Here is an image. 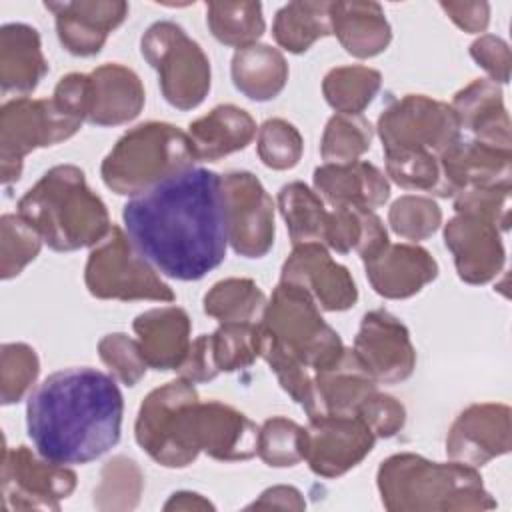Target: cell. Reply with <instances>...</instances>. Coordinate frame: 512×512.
I'll list each match as a JSON object with an SVG mask.
<instances>
[{"mask_svg": "<svg viewBox=\"0 0 512 512\" xmlns=\"http://www.w3.org/2000/svg\"><path fill=\"white\" fill-rule=\"evenodd\" d=\"M82 122L58 108L52 98H12L0 110L2 184L18 182L24 158L36 150L72 138Z\"/></svg>", "mask_w": 512, "mask_h": 512, "instance_id": "10", "label": "cell"}, {"mask_svg": "<svg viewBox=\"0 0 512 512\" xmlns=\"http://www.w3.org/2000/svg\"><path fill=\"white\" fill-rule=\"evenodd\" d=\"M0 480L4 510H60V502L76 488L74 470L28 446L4 444Z\"/></svg>", "mask_w": 512, "mask_h": 512, "instance_id": "13", "label": "cell"}, {"mask_svg": "<svg viewBox=\"0 0 512 512\" xmlns=\"http://www.w3.org/2000/svg\"><path fill=\"white\" fill-rule=\"evenodd\" d=\"M450 106L458 118L460 130L470 132L474 140L512 150L510 118L500 84L488 78H476L454 94Z\"/></svg>", "mask_w": 512, "mask_h": 512, "instance_id": "26", "label": "cell"}, {"mask_svg": "<svg viewBox=\"0 0 512 512\" xmlns=\"http://www.w3.org/2000/svg\"><path fill=\"white\" fill-rule=\"evenodd\" d=\"M266 294L250 278H224L204 294V312L220 324H242L262 318Z\"/></svg>", "mask_w": 512, "mask_h": 512, "instance_id": "35", "label": "cell"}, {"mask_svg": "<svg viewBox=\"0 0 512 512\" xmlns=\"http://www.w3.org/2000/svg\"><path fill=\"white\" fill-rule=\"evenodd\" d=\"M176 370H178L180 378H184L192 384L210 382L220 374V368L214 358L210 334H200L192 340L186 358L182 360V364Z\"/></svg>", "mask_w": 512, "mask_h": 512, "instance_id": "52", "label": "cell"}, {"mask_svg": "<svg viewBox=\"0 0 512 512\" xmlns=\"http://www.w3.org/2000/svg\"><path fill=\"white\" fill-rule=\"evenodd\" d=\"M388 224L396 236L416 244L430 238L440 228L442 210L428 196L404 194L390 206Z\"/></svg>", "mask_w": 512, "mask_h": 512, "instance_id": "45", "label": "cell"}, {"mask_svg": "<svg viewBox=\"0 0 512 512\" xmlns=\"http://www.w3.org/2000/svg\"><path fill=\"white\" fill-rule=\"evenodd\" d=\"M98 356L108 372L126 386H136L146 376L148 364L142 356L140 344L124 332H112L100 338Z\"/></svg>", "mask_w": 512, "mask_h": 512, "instance_id": "48", "label": "cell"}, {"mask_svg": "<svg viewBox=\"0 0 512 512\" xmlns=\"http://www.w3.org/2000/svg\"><path fill=\"white\" fill-rule=\"evenodd\" d=\"M316 194L330 206H354L376 210L390 198V182L384 172L366 160L350 164H322L314 170Z\"/></svg>", "mask_w": 512, "mask_h": 512, "instance_id": "23", "label": "cell"}, {"mask_svg": "<svg viewBox=\"0 0 512 512\" xmlns=\"http://www.w3.org/2000/svg\"><path fill=\"white\" fill-rule=\"evenodd\" d=\"M330 20L332 34L354 58H374L382 54L392 40L390 22L382 6L372 0L332 2Z\"/></svg>", "mask_w": 512, "mask_h": 512, "instance_id": "29", "label": "cell"}, {"mask_svg": "<svg viewBox=\"0 0 512 512\" xmlns=\"http://www.w3.org/2000/svg\"><path fill=\"white\" fill-rule=\"evenodd\" d=\"M388 232L384 222L374 210L354 206H332L328 210V222L322 244L338 254L356 250L362 260L374 256L388 244Z\"/></svg>", "mask_w": 512, "mask_h": 512, "instance_id": "32", "label": "cell"}, {"mask_svg": "<svg viewBox=\"0 0 512 512\" xmlns=\"http://www.w3.org/2000/svg\"><path fill=\"white\" fill-rule=\"evenodd\" d=\"M256 422L220 400L198 402L194 414L196 448L220 462H244L256 456Z\"/></svg>", "mask_w": 512, "mask_h": 512, "instance_id": "21", "label": "cell"}, {"mask_svg": "<svg viewBox=\"0 0 512 512\" xmlns=\"http://www.w3.org/2000/svg\"><path fill=\"white\" fill-rule=\"evenodd\" d=\"M188 140L196 160L216 162L244 150L256 136V122L240 106L220 104L188 124Z\"/></svg>", "mask_w": 512, "mask_h": 512, "instance_id": "28", "label": "cell"}, {"mask_svg": "<svg viewBox=\"0 0 512 512\" xmlns=\"http://www.w3.org/2000/svg\"><path fill=\"white\" fill-rule=\"evenodd\" d=\"M352 350L378 384L404 382L416 368L410 330L388 310H370L362 316Z\"/></svg>", "mask_w": 512, "mask_h": 512, "instance_id": "15", "label": "cell"}, {"mask_svg": "<svg viewBox=\"0 0 512 512\" xmlns=\"http://www.w3.org/2000/svg\"><path fill=\"white\" fill-rule=\"evenodd\" d=\"M124 232L164 276L200 280L226 258L220 174L190 166L130 196L122 208Z\"/></svg>", "mask_w": 512, "mask_h": 512, "instance_id": "1", "label": "cell"}, {"mask_svg": "<svg viewBox=\"0 0 512 512\" xmlns=\"http://www.w3.org/2000/svg\"><path fill=\"white\" fill-rule=\"evenodd\" d=\"M278 210L286 222L292 244L320 242L324 238L326 202L304 182H288L278 190Z\"/></svg>", "mask_w": 512, "mask_h": 512, "instance_id": "34", "label": "cell"}, {"mask_svg": "<svg viewBox=\"0 0 512 512\" xmlns=\"http://www.w3.org/2000/svg\"><path fill=\"white\" fill-rule=\"evenodd\" d=\"M386 174L404 190L434 194L440 182L438 156L424 150H390L384 152Z\"/></svg>", "mask_w": 512, "mask_h": 512, "instance_id": "47", "label": "cell"}, {"mask_svg": "<svg viewBox=\"0 0 512 512\" xmlns=\"http://www.w3.org/2000/svg\"><path fill=\"white\" fill-rule=\"evenodd\" d=\"M18 214L56 252L92 248L112 228L104 200L74 164L46 170L18 200Z\"/></svg>", "mask_w": 512, "mask_h": 512, "instance_id": "3", "label": "cell"}, {"mask_svg": "<svg viewBox=\"0 0 512 512\" xmlns=\"http://www.w3.org/2000/svg\"><path fill=\"white\" fill-rule=\"evenodd\" d=\"M320 414H356L358 406L378 390V382L352 348L328 368L314 372Z\"/></svg>", "mask_w": 512, "mask_h": 512, "instance_id": "30", "label": "cell"}, {"mask_svg": "<svg viewBox=\"0 0 512 512\" xmlns=\"http://www.w3.org/2000/svg\"><path fill=\"white\" fill-rule=\"evenodd\" d=\"M144 490L140 466L126 456L110 458L100 470V482L94 488V506L98 510H134Z\"/></svg>", "mask_w": 512, "mask_h": 512, "instance_id": "40", "label": "cell"}, {"mask_svg": "<svg viewBox=\"0 0 512 512\" xmlns=\"http://www.w3.org/2000/svg\"><path fill=\"white\" fill-rule=\"evenodd\" d=\"M258 158L272 170L294 168L304 152L302 134L284 118H270L258 128L256 136Z\"/></svg>", "mask_w": 512, "mask_h": 512, "instance_id": "46", "label": "cell"}, {"mask_svg": "<svg viewBox=\"0 0 512 512\" xmlns=\"http://www.w3.org/2000/svg\"><path fill=\"white\" fill-rule=\"evenodd\" d=\"M222 212L228 244L244 258H262L276 238L274 200L262 182L246 170L220 176Z\"/></svg>", "mask_w": 512, "mask_h": 512, "instance_id": "12", "label": "cell"}, {"mask_svg": "<svg viewBox=\"0 0 512 512\" xmlns=\"http://www.w3.org/2000/svg\"><path fill=\"white\" fill-rule=\"evenodd\" d=\"M40 360L26 342H6L0 346V402L10 406L20 402L36 384Z\"/></svg>", "mask_w": 512, "mask_h": 512, "instance_id": "44", "label": "cell"}, {"mask_svg": "<svg viewBox=\"0 0 512 512\" xmlns=\"http://www.w3.org/2000/svg\"><path fill=\"white\" fill-rule=\"evenodd\" d=\"M376 486L390 512H472L498 506L476 468L454 460L434 462L414 452L388 456L378 468Z\"/></svg>", "mask_w": 512, "mask_h": 512, "instance_id": "4", "label": "cell"}, {"mask_svg": "<svg viewBox=\"0 0 512 512\" xmlns=\"http://www.w3.org/2000/svg\"><path fill=\"white\" fill-rule=\"evenodd\" d=\"M44 8L54 16L64 50L82 58L96 56L130 12V6L122 0L44 2Z\"/></svg>", "mask_w": 512, "mask_h": 512, "instance_id": "19", "label": "cell"}, {"mask_svg": "<svg viewBox=\"0 0 512 512\" xmlns=\"http://www.w3.org/2000/svg\"><path fill=\"white\" fill-rule=\"evenodd\" d=\"M48 74L42 40L34 26L8 22L0 28V86L2 94L26 96Z\"/></svg>", "mask_w": 512, "mask_h": 512, "instance_id": "27", "label": "cell"}, {"mask_svg": "<svg viewBox=\"0 0 512 512\" xmlns=\"http://www.w3.org/2000/svg\"><path fill=\"white\" fill-rule=\"evenodd\" d=\"M446 16L464 32L480 34L490 24L488 2H440Z\"/></svg>", "mask_w": 512, "mask_h": 512, "instance_id": "53", "label": "cell"}, {"mask_svg": "<svg viewBox=\"0 0 512 512\" xmlns=\"http://www.w3.org/2000/svg\"><path fill=\"white\" fill-rule=\"evenodd\" d=\"M510 406L476 402L464 408L446 434V456L478 468L510 452Z\"/></svg>", "mask_w": 512, "mask_h": 512, "instance_id": "16", "label": "cell"}, {"mask_svg": "<svg viewBox=\"0 0 512 512\" xmlns=\"http://www.w3.org/2000/svg\"><path fill=\"white\" fill-rule=\"evenodd\" d=\"M384 152L424 150L440 156L460 140V124L448 102L426 94H406L390 102L376 122Z\"/></svg>", "mask_w": 512, "mask_h": 512, "instance_id": "11", "label": "cell"}, {"mask_svg": "<svg viewBox=\"0 0 512 512\" xmlns=\"http://www.w3.org/2000/svg\"><path fill=\"white\" fill-rule=\"evenodd\" d=\"M362 262L374 292L390 300L410 298L438 276V262L418 244L388 242Z\"/></svg>", "mask_w": 512, "mask_h": 512, "instance_id": "22", "label": "cell"}, {"mask_svg": "<svg viewBox=\"0 0 512 512\" xmlns=\"http://www.w3.org/2000/svg\"><path fill=\"white\" fill-rule=\"evenodd\" d=\"M248 508H280V510H304L306 508V500L302 496V492L294 486H286V484H278L272 488H266L258 500H254L252 504H248Z\"/></svg>", "mask_w": 512, "mask_h": 512, "instance_id": "54", "label": "cell"}, {"mask_svg": "<svg viewBox=\"0 0 512 512\" xmlns=\"http://www.w3.org/2000/svg\"><path fill=\"white\" fill-rule=\"evenodd\" d=\"M42 236L18 212L0 218V278L18 276L42 248Z\"/></svg>", "mask_w": 512, "mask_h": 512, "instance_id": "43", "label": "cell"}, {"mask_svg": "<svg viewBox=\"0 0 512 512\" xmlns=\"http://www.w3.org/2000/svg\"><path fill=\"white\" fill-rule=\"evenodd\" d=\"M144 60L158 72L164 100L176 110L198 108L210 92L212 70L206 52L172 20H158L140 38Z\"/></svg>", "mask_w": 512, "mask_h": 512, "instance_id": "8", "label": "cell"}, {"mask_svg": "<svg viewBox=\"0 0 512 512\" xmlns=\"http://www.w3.org/2000/svg\"><path fill=\"white\" fill-rule=\"evenodd\" d=\"M234 88L254 102L274 100L288 82V62L270 44H250L238 48L230 62Z\"/></svg>", "mask_w": 512, "mask_h": 512, "instance_id": "31", "label": "cell"}, {"mask_svg": "<svg viewBox=\"0 0 512 512\" xmlns=\"http://www.w3.org/2000/svg\"><path fill=\"white\" fill-rule=\"evenodd\" d=\"M124 398L112 374L62 368L26 402V430L36 452L56 464H88L120 440Z\"/></svg>", "mask_w": 512, "mask_h": 512, "instance_id": "2", "label": "cell"}, {"mask_svg": "<svg viewBox=\"0 0 512 512\" xmlns=\"http://www.w3.org/2000/svg\"><path fill=\"white\" fill-rule=\"evenodd\" d=\"M262 330L312 372L332 366L344 352L340 334L322 318L308 290L280 280L260 318Z\"/></svg>", "mask_w": 512, "mask_h": 512, "instance_id": "6", "label": "cell"}, {"mask_svg": "<svg viewBox=\"0 0 512 512\" xmlns=\"http://www.w3.org/2000/svg\"><path fill=\"white\" fill-rule=\"evenodd\" d=\"M262 328V326H260ZM260 358L266 360L270 370L276 374L282 390L304 408L308 418H314L320 414L316 386H314V372L304 366L298 358H294L290 352H286L276 340H272L262 330V348Z\"/></svg>", "mask_w": 512, "mask_h": 512, "instance_id": "38", "label": "cell"}, {"mask_svg": "<svg viewBox=\"0 0 512 512\" xmlns=\"http://www.w3.org/2000/svg\"><path fill=\"white\" fill-rule=\"evenodd\" d=\"M132 330L148 368L158 372L176 370L192 344V322L180 306H160L138 314Z\"/></svg>", "mask_w": 512, "mask_h": 512, "instance_id": "24", "label": "cell"}, {"mask_svg": "<svg viewBox=\"0 0 512 512\" xmlns=\"http://www.w3.org/2000/svg\"><path fill=\"white\" fill-rule=\"evenodd\" d=\"M308 432L286 416H272L258 430V458L272 468H290L306 458Z\"/></svg>", "mask_w": 512, "mask_h": 512, "instance_id": "41", "label": "cell"}, {"mask_svg": "<svg viewBox=\"0 0 512 512\" xmlns=\"http://www.w3.org/2000/svg\"><path fill=\"white\" fill-rule=\"evenodd\" d=\"M374 128L362 114H334L320 140L324 164H350L360 160L372 146Z\"/></svg>", "mask_w": 512, "mask_h": 512, "instance_id": "39", "label": "cell"}, {"mask_svg": "<svg viewBox=\"0 0 512 512\" xmlns=\"http://www.w3.org/2000/svg\"><path fill=\"white\" fill-rule=\"evenodd\" d=\"M188 134L170 122H144L124 132L100 164L106 188L136 196L194 166Z\"/></svg>", "mask_w": 512, "mask_h": 512, "instance_id": "5", "label": "cell"}, {"mask_svg": "<svg viewBox=\"0 0 512 512\" xmlns=\"http://www.w3.org/2000/svg\"><path fill=\"white\" fill-rule=\"evenodd\" d=\"M510 192L512 184L468 188L454 196V212L476 214L494 222L500 232L510 228Z\"/></svg>", "mask_w": 512, "mask_h": 512, "instance_id": "49", "label": "cell"}, {"mask_svg": "<svg viewBox=\"0 0 512 512\" xmlns=\"http://www.w3.org/2000/svg\"><path fill=\"white\" fill-rule=\"evenodd\" d=\"M84 284L100 300H156L172 302V288L156 274V268L134 248L128 234L114 226L92 246Z\"/></svg>", "mask_w": 512, "mask_h": 512, "instance_id": "9", "label": "cell"}, {"mask_svg": "<svg viewBox=\"0 0 512 512\" xmlns=\"http://www.w3.org/2000/svg\"><path fill=\"white\" fill-rule=\"evenodd\" d=\"M306 462L316 476L338 478L358 466L374 448L376 436L356 414L308 418Z\"/></svg>", "mask_w": 512, "mask_h": 512, "instance_id": "14", "label": "cell"}, {"mask_svg": "<svg viewBox=\"0 0 512 512\" xmlns=\"http://www.w3.org/2000/svg\"><path fill=\"white\" fill-rule=\"evenodd\" d=\"M444 244L452 252L458 278L466 284H486L506 264L500 228L476 214L456 212L444 224Z\"/></svg>", "mask_w": 512, "mask_h": 512, "instance_id": "18", "label": "cell"}, {"mask_svg": "<svg viewBox=\"0 0 512 512\" xmlns=\"http://www.w3.org/2000/svg\"><path fill=\"white\" fill-rule=\"evenodd\" d=\"M440 182L434 196L454 198L462 190L512 182V150L478 140H456L438 156Z\"/></svg>", "mask_w": 512, "mask_h": 512, "instance_id": "20", "label": "cell"}, {"mask_svg": "<svg viewBox=\"0 0 512 512\" xmlns=\"http://www.w3.org/2000/svg\"><path fill=\"white\" fill-rule=\"evenodd\" d=\"M280 280L302 286L328 312L348 310L358 300V288L350 270L338 264L320 242L294 244L282 264Z\"/></svg>", "mask_w": 512, "mask_h": 512, "instance_id": "17", "label": "cell"}, {"mask_svg": "<svg viewBox=\"0 0 512 512\" xmlns=\"http://www.w3.org/2000/svg\"><path fill=\"white\" fill-rule=\"evenodd\" d=\"M200 398L192 382L170 380L146 394L138 408L134 436L138 446L160 466L184 468L200 450L194 442V414Z\"/></svg>", "mask_w": 512, "mask_h": 512, "instance_id": "7", "label": "cell"}, {"mask_svg": "<svg viewBox=\"0 0 512 512\" xmlns=\"http://www.w3.org/2000/svg\"><path fill=\"white\" fill-rule=\"evenodd\" d=\"M88 120L96 126H120L134 120L146 102L140 76L118 62H106L90 74Z\"/></svg>", "mask_w": 512, "mask_h": 512, "instance_id": "25", "label": "cell"}, {"mask_svg": "<svg viewBox=\"0 0 512 512\" xmlns=\"http://www.w3.org/2000/svg\"><path fill=\"white\" fill-rule=\"evenodd\" d=\"M356 416L372 430L376 438H392L406 424L404 404L384 392H372L356 410Z\"/></svg>", "mask_w": 512, "mask_h": 512, "instance_id": "50", "label": "cell"}, {"mask_svg": "<svg viewBox=\"0 0 512 512\" xmlns=\"http://www.w3.org/2000/svg\"><path fill=\"white\" fill-rule=\"evenodd\" d=\"M382 74L374 68L352 64L336 66L322 80V94L338 114H362L376 98Z\"/></svg>", "mask_w": 512, "mask_h": 512, "instance_id": "37", "label": "cell"}, {"mask_svg": "<svg viewBox=\"0 0 512 512\" xmlns=\"http://www.w3.org/2000/svg\"><path fill=\"white\" fill-rule=\"evenodd\" d=\"M212 350L220 372H236L252 366L260 358V322L220 324L212 334Z\"/></svg>", "mask_w": 512, "mask_h": 512, "instance_id": "42", "label": "cell"}, {"mask_svg": "<svg viewBox=\"0 0 512 512\" xmlns=\"http://www.w3.org/2000/svg\"><path fill=\"white\" fill-rule=\"evenodd\" d=\"M332 2L296 0L284 4L272 24V36L280 48L292 54H302L320 38L332 34L330 20Z\"/></svg>", "mask_w": 512, "mask_h": 512, "instance_id": "33", "label": "cell"}, {"mask_svg": "<svg viewBox=\"0 0 512 512\" xmlns=\"http://www.w3.org/2000/svg\"><path fill=\"white\" fill-rule=\"evenodd\" d=\"M206 24L220 44L236 50L256 44L266 30L260 2H208Z\"/></svg>", "mask_w": 512, "mask_h": 512, "instance_id": "36", "label": "cell"}, {"mask_svg": "<svg viewBox=\"0 0 512 512\" xmlns=\"http://www.w3.org/2000/svg\"><path fill=\"white\" fill-rule=\"evenodd\" d=\"M470 56L490 76L488 80L496 84L510 80V46L500 36L480 34L470 44Z\"/></svg>", "mask_w": 512, "mask_h": 512, "instance_id": "51", "label": "cell"}, {"mask_svg": "<svg viewBox=\"0 0 512 512\" xmlns=\"http://www.w3.org/2000/svg\"><path fill=\"white\" fill-rule=\"evenodd\" d=\"M162 508L166 512H170V510H214V504L198 492L178 490V492L170 494V498L164 502Z\"/></svg>", "mask_w": 512, "mask_h": 512, "instance_id": "55", "label": "cell"}]
</instances>
